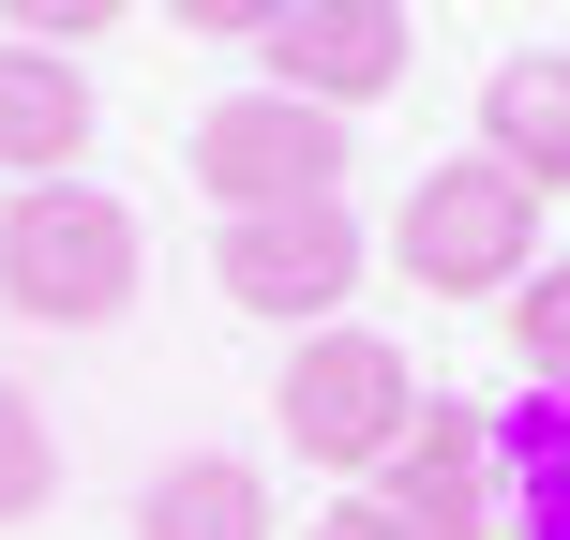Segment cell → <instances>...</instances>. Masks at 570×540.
I'll return each instance as SVG.
<instances>
[{"label":"cell","mask_w":570,"mask_h":540,"mask_svg":"<svg viewBox=\"0 0 570 540\" xmlns=\"http://www.w3.org/2000/svg\"><path fill=\"white\" fill-rule=\"evenodd\" d=\"M150 240L136 210L106 196V180H16L0 196V315H30V331H106L120 301H136Z\"/></svg>","instance_id":"cell-1"},{"label":"cell","mask_w":570,"mask_h":540,"mask_svg":"<svg viewBox=\"0 0 570 540\" xmlns=\"http://www.w3.org/2000/svg\"><path fill=\"white\" fill-rule=\"evenodd\" d=\"M541 210H556V196H525L495 150H451L435 180H405V210H391V271L435 285V301H511V285L541 271Z\"/></svg>","instance_id":"cell-2"},{"label":"cell","mask_w":570,"mask_h":540,"mask_svg":"<svg viewBox=\"0 0 570 540\" xmlns=\"http://www.w3.org/2000/svg\"><path fill=\"white\" fill-rule=\"evenodd\" d=\"M271 405H285V451H301V465L375 481V465H391V435L421 421V375H405L391 331H345V315H331V331L285 345V391H271Z\"/></svg>","instance_id":"cell-3"},{"label":"cell","mask_w":570,"mask_h":540,"mask_svg":"<svg viewBox=\"0 0 570 540\" xmlns=\"http://www.w3.org/2000/svg\"><path fill=\"white\" fill-rule=\"evenodd\" d=\"M361 271H375V240H361V210H345V196L226 210V226H210V285H226L240 315H271V331H331Z\"/></svg>","instance_id":"cell-4"},{"label":"cell","mask_w":570,"mask_h":540,"mask_svg":"<svg viewBox=\"0 0 570 540\" xmlns=\"http://www.w3.org/2000/svg\"><path fill=\"white\" fill-rule=\"evenodd\" d=\"M180 166H196L210 210H301V196H345V120L301 106V90H226Z\"/></svg>","instance_id":"cell-5"},{"label":"cell","mask_w":570,"mask_h":540,"mask_svg":"<svg viewBox=\"0 0 570 540\" xmlns=\"http://www.w3.org/2000/svg\"><path fill=\"white\" fill-rule=\"evenodd\" d=\"M405 60H421L405 0H285V16H271V90H301V106H331V120L391 106Z\"/></svg>","instance_id":"cell-6"},{"label":"cell","mask_w":570,"mask_h":540,"mask_svg":"<svg viewBox=\"0 0 570 540\" xmlns=\"http://www.w3.org/2000/svg\"><path fill=\"white\" fill-rule=\"evenodd\" d=\"M375 495H405L421 526L481 540L495 511H511V451H495V405H435V391H421V421L391 435V465H375Z\"/></svg>","instance_id":"cell-7"},{"label":"cell","mask_w":570,"mask_h":540,"mask_svg":"<svg viewBox=\"0 0 570 540\" xmlns=\"http://www.w3.org/2000/svg\"><path fill=\"white\" fill-rule=\"evenodd\" d=\"M90 76H76V46H0V180H76V150H90Z\"/></svg>","instance_id":"cell-8"},{"label":"cell","mask_w":570,"mask_h":540,"mask_svg":"<svg viewBox=\"0 0 570 540\" xmlns=\"http://www.w3.org/2000/svg\"><path fill=\"white\" fill-rule=\"evenodd\" d=\"M481 150L525 180V196H570V60L556 46H525V60L481 76Z\"/></svg>","instance_id":"cell-9"},{"label":"cell","mask_w":570,"mask_h":540,"mask_svg":"<svg viewBox=\"0 0 570 540\" xmlns=\"http://www.w3.org/2000/svg\"><path fill=\"white\" fill-rule=\"evenodd\" d=\"M136 540H271V481L240 451H180L166 481L136 495Z\"/></svg>","instance_id":"cell-10"},{"label":"cell","mask_w":570,"mask_h":540,"mask_svg":"<svg viewBox=\"0 0 570 540\" xmlns=\"http://www.w3.org/2000/svg\"><path fill=\"white\" fill-rule=\"evenodd\" d=\"M495 451H511V511H525V540H570V375H525V405L495 421Z\"/></svg>","instance_id":"cell-11"},{"label":"cell","mask_w":570,"mask_h":540,"mask_svg":"<svg viewBox=\"0 0 570 540\" xmlns=\"http://www.w3.org/2000/svg\"><path fill=\"white\" fill-rule=\"evenodd\" d=\"M46 495H60V435H46V405L0 375V526H30Z\"/></svg>","instance_id":"cell-12"},{"label":"cell","mask_w":570,"mask_h":540,"mask_svg":"<svg viewBox=\"0 0 570 540\" xmlns=\"http://www.w3.org/2000/svg\"><path fill=\"white\" fill-rule=\"evenodd\" d=\"M495 315H511V361H525V375H570V256H541Z\"/></svg>","instance_id":"cell-13"},{"label":"cell","mask_w":570,"mask_h":540,"mask_svg":"<svg viewBox=\"0 0 570 540\" xmlns=\"http://www.w3.org/2000/svg\"><path fill=\"white\" fill-rule=\"evenodd\" d=\"M315 540H451V526H421L405 495H375V481H345L331 511H315Z\"/></svg>","instance_id":"cell-14"},{"label":"cell","mask_w":570,"mask_h":540,"mask_svg":"<svg viewBox=\"0 0 570 540\" xmlns=\"http://www.w3.org/2000/svg\"><path fill=\"white\" fill-rule=\"evenodd\" d=\"M120 30V0H0V46H90Z\"/></svg>","instance_id":"cell-15"},{"label":"cell","mask_w":570,"mask_h":540,"mask_svg":"<svg viewBox=\"0 0 570 540\" xmlns=\"http://www.w3.org/2000/svg\"><path fill=\"white\" fill-rule=\"evenodd\" d=\"M166 16L196 30V46H271V16H285V0H166Z\"/></svg>","instance_id":"cell-16"}]
</instances>
